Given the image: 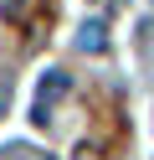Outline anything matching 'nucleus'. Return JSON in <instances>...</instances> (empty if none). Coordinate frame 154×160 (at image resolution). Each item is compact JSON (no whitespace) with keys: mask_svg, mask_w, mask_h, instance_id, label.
<instances>
[{"mask_svg":"<svg viewBox=\"0 0 154 160\" xmlns=\"http://www.w3.org/2000/svg\"><path fill=\"white\" fill-rule=\"evenodd\" d=\"M77 160H92V150H82V155H77Z\"/></svg>","mask_w":154,"mask_h":160,"instance_id":"obj_1","label":"nucleus"}]
</instances>
